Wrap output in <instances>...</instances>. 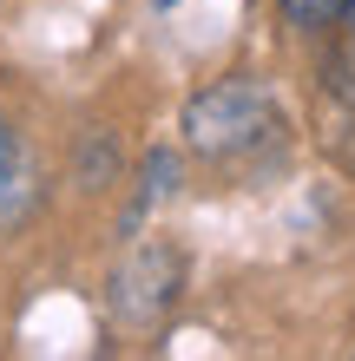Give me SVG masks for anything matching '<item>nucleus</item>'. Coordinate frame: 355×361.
I'll return each instance as SVG.
<instances>
[{
  "label": "nucleus",
  "mask_w": 355,
  "mask_h": 361,
  "mask_svg": "<svg viewBox=\"0 0 355 361\" xmlns=\"http://www.w3.org/2000/svg\"><path fill=\"white\" fill-rule=\"evenodd\" d=\"M349 47H355V0H349Z\"/></svg>",
  "instance_id": "20e7f679"
},
{
  "label": "nucleus",
  "mask_w": 355,
  "mask_h": 361,
  "mask_svg": "<svg viewBox=\"0 0 355 361\" xmlns=\"http://www.w3.org/2000/svg\"><path fill=\"white\" fill-rule=\"evenodd\" d=\"M178 132H184V145H191L198 158H237V152H257V145L277 132V99H270V86H257L250 73L211 79L204 92L184 99Z\"/></svg>",
  "instance_id": "f257e3e1"
},
{
  "label": "nucleus",
  "mask_w": 355,
  "mask_h": 361,
  "mask_svg": "<svg viewBox=\"0 0 355 361\" xmlns=\"http://www.w3.org/2000/svg\"><path fill=\"white\" fill-rule=\"evenodd\" d=\"M158 7H178V0H158Z\"/></svg>",
  "instance_id": "39448f33"
},
{
  "label": "nucleus",
  "mask_w": 355,
  "mask_h": 361,
  "mask_svg": "<svg viewBox=\"0 0 355 361\" xmlns=\"http://www.w3.org/2000/svg\"><path fill=\"white\" fill-rule=\"evenodd\" d=\"M20 204H27V158H20V138L0 118V224H13Z\"/></svg>",
  "instance_id": "f03ea898"
},
{
  "label": "nucleus",
  "mask_w": 355,
  "mask_h": 361,
  "mask_svg": "<svg viewBox=\"0 0 355 361\" xmlns=\"http://www.w3.org/2000/svg\"><path fill=\"white\" fill-rule=\"evenodd\" d=\"M289 27H303V33H323V27H336V20H349V0H277Z\"/></svg>",
  "instance_id": "7ed1b4c3"
}]
</instances>
